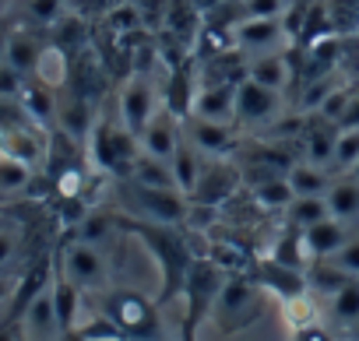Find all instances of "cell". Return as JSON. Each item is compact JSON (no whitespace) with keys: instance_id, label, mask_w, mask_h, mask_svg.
Returning <instances> with one entry per match:
<instances>
[{"instance_id":"cell-10","label":"cell","mask_w":359,"mask_h":341,"mask_svg":"<svg viewBox=\"0 0 359 341\" xmlns=\"http://www.w3.org/2000/svg\"><path fill=\"white\" fill-rule=\"evenodd\" d=\"M282 92H271L264 85H257L254 78H243L236 85V123L250 127V123H271L278 116V99Z\"/></svg>"},{"instance_id":"cell-38","label":"cell","mask_w":359,"mask_h":341,"mask_svg":"<svg viewBox=\"0 0 359 341\" xmlns=\"http://www.w3.org/2000/svg\"><path fill=\"white\" fill-rule=\"evenodd\" d=\"M141 11L134 8V4H116V8H109V15H106V25L116 32V36H137L141 32Z\"/></svg>"},{"instance_id":"cell-44","label":"cell","mask_w":359,"mask_h":341,"mask_svg":"<svg viewBox=\"0 0 359 341\" xmlns=\"http://www.w3.org/2000/svg\"><path fill=\"white\" fill-rule=\"evenodd\" d=\"M331 260H334L341 271H348L352 278H359V236H348V243H345Z\"/></svg>"},{"instance_id":"cell-40","label":"cell","mask_w":359,"mask_h":341,"mask_svg":"<svg viewBox=\"0 0 359 341\" xmlns=\"http://www.w3.org/2000/svg\"><path fill=\"white\" fill-rule=\"evenodd\" d=\"M85 169L81 165H64L57 173V197L60 201H81V190H85Z\"/></svg>"},{"instance_id":"cell-28","label":"cell","mask_w":359,"mask_h":341,"mask_svg":"<svg viewBox=\"0 0 359 341\" xmlns=\"http://www.w3.org/2000/svg\"><path fill=\"white\" fill-rule=\"evenodd\" d=\"M348 281H352V274H348V271H341L331 257H320V260H313V264L306 267V285H310L313 292L334 295V292H341Z\"/></svg>"},{"instance_id":"cell-24","label":"cell","mask_w":359,"mask_h":341,"mask_svg":"<svg viewBox=\"0 0 359 341\" xmlns=\"http://www.w3.org/2000/svg\"><path fill=\"white\" fill-rule=\"evenodd\" d=\"M0 151H8L29 165H36L43 158V137L32 127H15V130H0Z\"/></svg>"},{"instance_id":"cell-37","label":"cell","mask_w":359,"mask_h":341,"mask_svg":"<svg viewBox=\"0 0 359 341\" xmlns=\"http://www.w3.org/2000/svg\"><path fill=\"white\" fill-rule=\"evenodd\" d=\"M331 316L338 323H355L359 320V278H352L341 292L331 295Z\"/></svg>"},{"instance_id":"cell-14","label":"cell","mask_w":359,"mask_h":341,"mask_svg":"<svg viewBox=\"0 0 359 341\" xmlns=\"http://www.w3.org/2000/svg\"><path fill=\"white\" fill-rule=\"evenodd\" d=\"M250 278H254L264 292H275L278 302L289 299V295H296V292H306V288H310V285H306V271L285 267V264H278L275 257H261V260H254Z\"/></svg>"},{"instance_id":"cell-9","label":"cell","mask_w":359,"mask_h":341,"mask_svg":"<svg viewBox=\"0 0 359 341\" xmlns=\"http://www.w3.org/2000/svg\"><path fill=\"white\" fill-rule=\"evenodd\" d=\"M236 190H240V169H233L229 162H212V165L201 169V176H198V183H194V190L187 197L194 204L215 208V204L229 201Z\"/></svg>"},{"instance_id":"cell-3","label":"cell","mask_w":359,"mask_h":341,"mask_svg":"<svg viewBox=\"0 0 359 341\" xmlns=\"http://www.w3.org/2000/svg\"><path fill=\"white\" fill-rule=\"evenodd\" d=\"M261 313H264V288L250 274H229L212 309V320L219 323V330L222 334L247 330L250 323L261 320Z\"/></svg>"},{"instance_id":"cell-35","label":"cell","mask_w":359,"mask_h":341,"mask_svg":"<svg viewBox=\"0 0 359 341\" xmlns=\"http://www.w3.org/2000/svg\"><path fill=\"white\" fill-rule=\"evenodd\" d=\"M113 229H120V225H116V215L92 211V215H81V222H78V239H85V243H92V246H102Z\"/></svg>"},{"instance_id":"cell-27","label":"cell","mask_w":359,"mask_h":341,"mask_svg":"<svg viewBox=\"0 0 359 341\" xmlns=\"http://www.w3.org/2000/svg\"><path fill=\"white\" fill-rule=\"evenodd\" d=\"M39 53H43V43H39L36 36H29V32H11L8 50H4V57H0V60H8V64H11L15 71H22V74H32L36 64H39Z\"/></svg>"},{"instance_id":"cell-46","label":"cell","mask_w":359,"mask_h":341,"mask_svg":"<svg viewBox=\"0 0 359 341\" xmlns=\"http://www.w3.org/2000/svg\"><path fill=\"white\" fill-rule=\"evenodd\" d=\"M292 341H334V337L327 334V327H320V323H310V327H299V330H292Z\"/></svg>"},{"instance_id":"cell-42","label":"cell","mask_w":359,"mask_h":341,"mask_svg":"<svg viewBox=\"0 0 359 341\" xmlns=\"http://www.w3.org/2000/svg\"><path fill=\"white\" fill-rule=\"evenodd\" d=\"M64 0H29V18L39 25H53L64 18Z\"/></svg>"},{"instance_id":"cell-26","label":"cell","mask_w":359,"mask_h":341,"mask_svg":"<svg viewBox=\"0 0 359 341\" xmlns=\"http://www.w3.org/2000/svg\"><path fill=\"white\" fill-rule=\"evenodd\" d=\"M127 180H134V183H141V187L180 190V187H176V176H172V165L162 162V158H155V155H144V151H141V158H137V165H134V173H130Z\"/></svg>"},{"instance_id":"cell-45","label":"cell","mask_w":359,"mask_h":341,"mask_svg":"<svg viewBox=\"0 0 359 341\" xmlns=\"http://www.w3.org/2000/svg\"><path fill=\"white\" fill-rule=\"evenodd\" d=\"M134 8L141 11L144 22H151V18H162V22H165V15H169V8H172V0H134Z\"/></svg>"},{"instance_id":"cell-11","label":"cell","mask_w":359,"mask_h":341,"mask_svg":"<svg viewBox=\"0 0 359 341\" xmlns=\"http://www.w3.org/2000/svg\"><path fill=\"white\" fill-rule=\"evenodd\" d=\"M233 36H236V50L243 57H261V53H275L282 36H285V25L282 18H240L233 25Z\"/></svg>"},{"instance_id":"cell-25","label":"cell","mask_w":359,"mask_h":341,"mask_svg":"<svg viewBox=\"0 0 359 341\" xmlns=\"http://www.w3.org/2000/svg\"><path fill=\"white\" fill-rule=\"evenodd\" d=\"M169 165H172L176 187L184 190V194H191V190H194V183H198V176H201V165H198V148L191 144V137H187V134L180 137V144H176V151H172Z\"/></svg>"},{"instance_id":"cell-36","label":"cell","mask_w":359,"mask_h":341,"mask_svg":"<svg viewBox=\"0 0 359 341\" xmlns=\"http://www.w3.org/2000/svg\"><path fill=\"white\" fill-rule=\"evenodd\" d=\"M359 162V127H348V130H338L334 137V158H331V169L338 173H352V165Z\"/></svg>"},{"instance_id":"cell-15","label":"cell","mask_w":359,"mask_h":341,"mask_svg":"<svg viewBox=\"0 0 359 341\" xmlns=\"http://www.w3.org/2000/svg\"><path fill=\"white\" fill-rule=\"evenodd\" d=\"M180 137H184V120H176L165 106H158V113L148 120V127L141 134V151L169 162L172 151H176V144H180Z\"/></svg>"},{"instance_id":"cell-29","label":"cell","mask_w":359,"mask_h":341,"mask_svg":"<svg viewBox=\"0 0 359 341\" xmlns=\"http://www.w3.org/2000/svg\"><path fill=\"white\" fill-rule=\"evenodd\" d=\"M29 183H32V165L8 151H0V197H15V194L29 190Z\"/></svg>"},{"instance_id":"cell-20","label":"cell","mask_w":359,"mask_h":341,"mask_svg":"<svg viewBox=\"0 0 359 341\" xmlns=\"http://www.w3.org/2000/svg\"><path fill=\"white\" fill-rule=\"evenodd\" d=\"M285 180H289V187H292V194L296 197H327V190H331V176H327V165H313V162H292L289 165V173H285Z\"/></svg>"},{"instance_id":"cell-6","label":"cell","mask_w":359,"mask_h":341,"mask_svg":"<svg viewBox=\"0 0 359 341\" xmlns=\"http://www.w3.org/2000/svg\"><path fill=\"white\" fill-rule=\"evenodd\" d=\"M226 278H229V274H226L212 257H194V264H191V271H187V281H184V295H187V313H184V320H191V323L201 327L205 316H212Z\"/></svg>"},{"instance_id":"cell-19","label":"cell","mask_w":359,"mask_h":341,"mask_svg":"<svg viewBox=\"0 0 359 341\" xmlns=\"http://www.w3.org/2000/svg\"><path fill=\"white\" fill-rule=\"evenodd\" d=\"M303 236H306V246H310V257H313V260L334 257V253L348 243V229H345V222L334 218V215H327V218H320L317 225L303 229Z\"/></svg>"},{"instance_id":"cell-17","label":"cell","mask_w":359,"mask_h":341,"mask_svg":"<svg viewBox=\"0 0 359 341\" xmlns=\"http://www.w3.org/2000/svg\"><path fill=\"white\" fill-rule=\"evenodd\" d=\"M194 95H198V81L191 71V60L169 67L165 71V92H162V106L176 116V120H187L194 116Z\"/></svg>"},{"instance_id":"cell-32","label":"cell","mask_w":359,"mask_h":341,"mask_svg":"<svg viewBox=\"0 0 359 341\" xmlns=\"http://www.w3.org/2000/svg\"><path fill=\"white\" fill-rule=\"evenodd\" d=\"M250 194H254V201H257L261 208H271V211H285V208L292 204V197H296L285 176H268V180H257Z\"/></svg>"},{"instance_id":"cell-16","label":"cell","mask_w":359,"mask_h":341,"mask_svg":"<svg viewBox=\"0 0 359 341\" xmlns=\"http://www.w3.org/2000/svg\"><path fill=\"white\" fill-rule=\"evenodd\" d=\"M194 116L219 120V123H236V85H226V81H205V85H198Z\"/></svg>"},{"instance_id":"cell-48","label":"cell","mask_w":359,"mask_h":341,"mask_svg":"<svg viewBox=\"0 0 359 341\" xmlns=\"http://www.w3.org/2000/svg\"><path fill=\"white\" fill-rule=\"evenodd\" d=\"M348 127H359V92L352 95V102H348L345 116L338 120V130H348Z\"/></svg>"},{"instance_id":"cell-5","label":"cell","mask_w":359,"mask_h":341,"mask_svg":"<svg viewBox=\"0 0 359 341\" xmlns=\"http://www.w3.org/2000/svg\"><path fill=\"white\" fill-rule=\"evenodd\" d=\"M57 267L81 292H106V285H109V264H106L102 250L92 246V243H85V239L64 243L60 253H57Z\"/></svg>"},{"instance_id":"cell-49","label":"cell","mask_w":359,"mask_h":341,"mask_svg":"<svg viewBox=\"0 0 359 341\" xmlns=\"http://www.w3.org/2000/svg\"><path fill=\"white\" fill-rule=\"evenodd\" d=\"M15 232L11 229H0V264H8L11 260V253H15Z\"/></svg>"},{"instance_id":"cell-22","label":"cell","mask_w":359,"mask_h":341,"mask_svg":"<svg viewBox=\"0 0 359 341\" xmlns=\"http://www.w3.org/2000/svg\"><path fill=\"white\" fill-rule=\"evenodd\" d=\"M247 78H254L257 85H264L271 92H282L292 81V64L285 53H261L247 64Z\"/></svg>"},{"instance_id":"cell-7","label":"cell","mask_w":359,"mask_h":341,"mask_svg":"<svg viewBox=\"0 0 359 341\" xmlns=\"http://www.w3.org/2000/svg\"><path fill=\"white\" fill-rule=\"evenodd\" d=\"M123 194H127V201H130V204L141 211V218H148V222L180 225V222H187V215H191V204H187V194H184V190L141 187V183L127 180Z\"/></svg>"},{"instance_id":"cell-34","label":"cell","mask_w":359,"mask_h":341,"mask_svg":"<svg viewBox=\"0 0 359 341\" xmlns=\"http://www.w3.org/2000/svg\"><path fill=\"white\" fill-rule=\"evenodd\" d=\"M282 320L289 323V330L320 323V320H317V302H313L310 288H306V292H296V295H289V299H282Z\"/></svg>"},{"instance_id":"cell-47","label":"cell","mask_w":359,"mask_h":341,"mask_svg":"<svg viewBox=\"0 0 359 341\" xmlns=\"http://www.w3.org/2000/svg\"><path fill=\"white\" fill-rule=\"evenodd\" d=\"M0 341H25L22 334V323L11 316V320H0Z\"/></svg>"},{"instance_id":"cell-53","label":"cell","mask_w":359,"mask_h":341,"mask_svg":"<svg viewBox=\"0 0 359 341\" xmlns=\"http://www.w3.org/2000/svg\"><path fill=\"white\" fill-rule=\"evenodd\" d=\"M352 176H355V180H359V162H355V165H352Z\"/></svg>"},{"instance_id":"cell-2","label":"cell","mask_w":359,"mask_h":341,"mask_svg":"<svg viewBox=\"0 0 359 341\" xmlns=\"http://www.w3.org/2000/svg\"><path fill=\"white\" fill-rule=\"evenodd\" d=\"M102 313L120 327L127 341H162V320L158 302L134 292V288H113L102 299Z\"/></svg>"},{"instance_id":"cell-51","label":"cell","mask_w":359,"mask_h":341,"mask_svg":"<svg viewBox=\"0 0 359 341\" xmlns=\"http://www.w3.org/2000/svg\"><path fill=\"white\" fill-rule=\"evenodd\" d=\"M60 341H88V337H85V330H81V327H74V330H64V334H60Z\"/></svg>"},{"instance_id":"cell-21","label":"cell","mask_w":359,"mask_h":341,"mask_svg":"<svg viewBox=\"0 0 359 341\" xmlns=\"http://www.w3.org/2000/svg\"><path fill=\"white\" fill-rule=\"evenodd\" d=\"M53 306H57V320H60V334L78 327V313H81V288L57 267L53 257Z\"/></svg>"},{"instance_id":"cell-41","label":"cell","mask_w":359,"mask_h":341,"mask_svg":"<svg viewBox=\"0 0 359 341\" xmlns=\"http://www.w3.org/2000/svg\"><path fill=\"white\" fill-rule=\"evenodd\" d=\"M243 18H282L289 11V0H240Z\"/></svg>"},{"instance_id":"cell-8","label":"cell","mask_w":359,"mask_h":341,"mask_svg":"<svg viewBox=\"0 0 359 341\" xmlns=\"http://www.w3.org/2000/svg\"><path fill=\"white\" fill-rule=\"evenodd\" d=\"M155 113H158L155 81H151V74L134 71V74L127 78V85L120 88V123H123L134 137H141L144 127H148V120H151Z\"/></svg>"},{"instance_id":"cell-30","label":"cell","mask_w":359,"mask_h":341,"mask_svg":"<svg viewBox=\"0 0 359 341\" xmlns=\"http://www.w3.org/2000/svg\"><path fill=\"white\" fill-rule=\"evenodd\" d=\"M327 208H331V215L341 218V222L359 218V180L352 176V180L331 183V190H327Z\"/></svg>"},{"instance_id":"cell-13","label":"cell","mask_w":359,"mask_h":341,"mask_svg":"<svg viewBox=\"0 0 359 341\" xmlns=\"http://www.w3.org/2000/svg\"><path fill=\"white\" fill-rule=\"evenodd\" d=\"M184 134L191 137L194 148L215 155V158H226L236 151L240 137L233 130V123H219V120H201V116H187L184 120Z\"/></svg>"},{"instance_id":"cell-4","label":"cell","mask_w":359,"mask_h":341,"mask_svg":"<svg viewBox=\"0 0 359 341\" xmlns=\"http://www.w3.org/2000/svg\"><path fill=\"white\" fill-rule=\"evenodd\" d=\"M88 144H92L95 169H102L109 176H120V180H127L134 173V165L141 158V137H134L123 123H106V120L95 123Z\"/></svg>"},{"instance_id":"cell-1","label":"cell","mask_w":359,"mask_h":341,"mask_svg":"<svg viewBox=\"0 0 359 341\" xmlns=\"http://www.w3.org/2000/svg\"><path fill=\"white\" fill-rule=\"evenodd\" d=\"M116 225L127 229L130 236H137L144 243V250L155 257L158 274H162V292L155 302L162 306V302H172L176 295H184V281H187V271L194 264V250L180 236V229L162 225V222H148V218H127V215H116Z\"/></svg>"},{"instance_id":"cell-39","label":"cell","mask_w":359,"mask_h":341,"mask_svg":"<svg viewBox=\"0 0 359 341\" xmlns=\"http://www.w3.org/2000/svg\"><path fill=\"white\" fill-rule=\"evenodd\" d=\"M352 95H355L352 88H341V85H338V88H331V92L320 99V106H317L313 113H317V116H324L327 123H334V127H338V120L345 116V109H348Z\"/></svg>"},{"instance_id":"cell-31","label":"cell","mask_w":359,"mask_h":341,"mask_svg":"<svg viewBox=\"0 0 359 341\" xmlns=\"http://www.w3.org/2000/svg\"><path fill=\"white\" fill-rule=\"evenodd\" d=\"M22 106H25L29 120H36V123H50V120L57 116L53 88H46L43 81H36V85H25V88H22Z\"/></svg>"},{"instance_id":"cell-12","label":"cell","mask_w":359,"mask_h":341,"mask_svg":"<svg viewBox=\"0 0 359 341\" xmlns=\"http://www.w3.org/2000/svg\"><path fill=\"white\" fill-rule=\"evenodd\" d=\"M25 341H60V320H57V306H53V281L32 295V302L22 309L18 316Z\"/></svg>"},{"instance_id":"cell-33","label":"cell","mask_w":359,"mask_h":341,"mask_svg":"<svg viewBox=\"0 0 359 341\" xmlns=\"http://www.w3.org/2000/svg\"><path fill=\"white\" fill-rule=\"evenodd\" d=\"M327 215H331L327 197H292V204L285 208V225L310 229V225H317V222L327 218Z\"/></svg>"},{"instance_id":"cell-23","label":"cell","mask_w":359,"mask_h":341,"mask_svg":"<svg viewBox=\"0 0 359 341\" xmlns=\"http://www.w3.org/2000/svg\"><path fill=\"white\" fill-rule=\"evenodd\" d=\"M36 81H43L46 88H64L67 78H71V64H67V50L60 43H46L43 53H39V64H36Z\"/></svg>"},{"instance_id":"cell-43","label":"cell","mask_w":359,"mask_h":341,"mask_svg":"<svg viewBox=\"0 0 359 341\" xmlns=\"http://www.w3.org/2000/svg\"><path fill=\"white\" fill-rule=\"evenodd\" d=\"M25 88V74L15 71L8 60H0V99H22Z\"/></svg>"},{"instance_id":"cell-18","label":"cell","mask_w":359,"mask_h":341,"mask_svg":"<svg viewBox=\"0 0 359 341\" xmlns=\"http://www.w3.org/2000/svg\"><path fill=\"white\" fill-rule=\"evenodd\" d=\"M299 137H303V148H306V162L331 165V158H334V137H338V127L334 123H327L324 116L303 120L299 123Z\"/></svg>"},{"instance_id":"cell-50","label":"cell","mask_w":359,"mask_h":341,"mask_svg":"<svg viewBox=\"0 0 359 341\" xmlns=\"http://www.w3.org/2000/svg\"><path fill=\"white\" fill-rule=\"evenodd\" d=\"M180 341H198V323H191V320L180 323Z\"/></svg>"},{"instance_id":"cell-52","label":"cell","mask_w":359,"mask_h":341,"mask_svg":"<svg viewBox=\"0 0 359 341\" xmlns=\"http://www.w3.org/2000/svg\"><path fill=\"white\" fill-rule=\"evenodd\" d=\"M8 39H11V32H8L4 22H0V57H4V50H8Z\"/></svg>"}]
</instances>
